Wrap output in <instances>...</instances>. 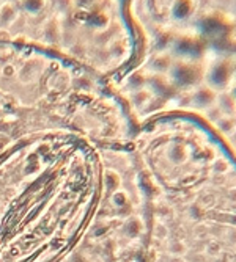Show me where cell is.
<instances>
[{
  "label": "cell",
  "instance_id": "6da1fadb",
  "mask_svg": "<svg viewBox=\"0 0 236 262\" xmlns=\"http://www.w3.org/2000/svg\"><path fill=\"white\" fill-rule=\"evenodd\" d=\"M233 74V63L228 58H214L206 68H203V82L212 91H221L231 83Z\"/></svg>",
  "mask_w": 236,
  "mask_h": 262
},
{
  "label": "cell",
  "instance_id": "7a4b0ae2",
  "mask_svg": "<svg viewBox=\"0 0 236 262\" xmlns=\"http://www.w3.org/2000/svg\"><path fill=\"white\" fill-rule=\"evenodd\" d=\"M225 33H227V24L222 19H218L216 16H206L205 19L200 20L199 32L195 35L206 42V39L222 38V35Z\"/></svg>",
  "mask_w": 236,
  "mask_h": 262
},
{
  "label": "cell",
  "instance_id": "3957f363",
  "mask_svg": "<svg viewBox=\"0 0 236 262\" xmlns=\"http://www.w3.org/2000/svg\"><path fill=\"white\" fill-rule=\"evenodd\" d=\"M170 17L175 22H186L195 13L194 0H172L170 4Z\"/></svg>",
  "mask_w": 236,
  "mask_h": 262
}]
</instances>
